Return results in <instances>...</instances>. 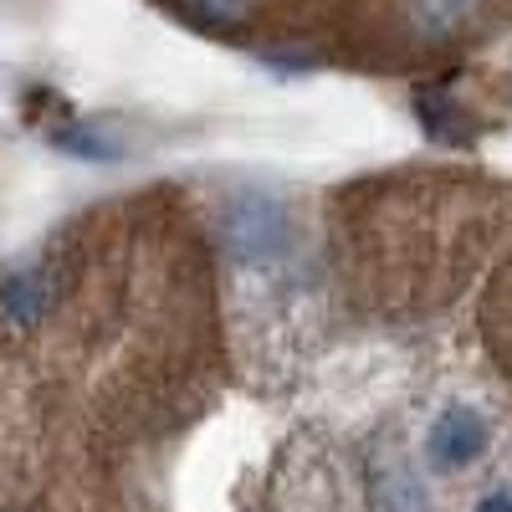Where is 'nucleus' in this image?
<instances>
[{
  "label": "nucleus",
  "mask_w": 512,
  "mask_h": 512,
  "mask_svg": "<svg viewBox=\"0 0 512 512\" xmlns=\"http://www.w3.org/2000/svg\"><path fill=\"white\" fill-rule=\"evenodd\" d=\"M477 11H482V0H405V26L425 47H441V41H456L472 26Z\"/></svg>",
  "instance_id": "2"
},
{
  "label": "nucleus",
  "mask_w": 512,
  "mask_h": 512,
  "mask_svg": "<svg viewBox=\"0 0 512 512\" xmlns=\"http://www.w3.org/2000/svg\"><path fill=\"white\" fill-rule=\"evenodd\" d=\"M47 308H52V272H41V267H26L0 287V313L16 328H36L47 318Z\"/></svg>",
  "instance_id": "3"
},
{
  "label": "nucleus",
  "mask_w": 512,
  "mask_h": 512,
  "mask_svg": "<svg viewBox=\"0 0 512 512\" xmlns=\"http://www.w3.org/2000/svg\"><path fill=\"white\" fill-rule=\"evenodd\" d=\"M425 451H431L436 466H466V461H477L487 451V420L477 410H446L436 425H431V441H425Z\"/></svg>",
  "instance_id": "1"
},
{
  "label": "nucleus",
  "mask_w": 512,
  "mask_h": 512,
  "mask_svg": "<svg viewBox=\"0 0 512 512\" xmlns=\"http://www.w3.org/2000/svg\"><path fill=\"white\" fill-rule=\"evenodd\" d=\"M477 512H512V487H497V492H487Z\"/></svg>",
  "instance_id": "4"
}]
</instances>
